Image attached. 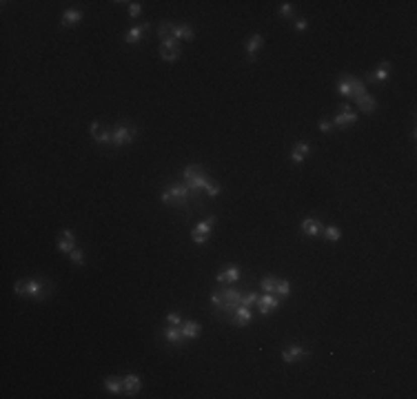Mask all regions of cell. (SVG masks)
Segmentation results:
<instances>
[{"label": "cell", "mask_w": 417, "mask_h": 399, "mask_svg": "<svg viewBox=\"0 0 417 399\" xmlns=\"http://www.w3.org/2000/svg\"><path fill=\"white\" fill-rule=\"evenodd\" d=\"M242 293L237 289H218L211 295V304L218 308V313L224 315H233L237 306H242Z\"/></svg>", "instance_id": "cell-1"}, {"label": "cell", "mask_w": 417, "mask_h": 399, "mask_svg": "<svg viewBox=\"0 0 417 399\" xmlns=\"http://www.w3.org/2000/svg\"><path fill=\"white\" fill-rule=\"evenodd\" d=\"M182 176H185V182H187V187L191 189L193 198H196L200 191H204V187L209 184V178L204 176V171H202V166L200 164H187Z\"/></svg>", "instance_id": "cell-2"}, {"label": "cell", "mask_w": 417, "mask_h": 399, "mask_svg": "<svg viewBox=\"0 0 417 399\" xmlns=\"http://www.w3.org/2000/svg\"><path fill=\"white\" fill-rule=\"evenodd\" d=\"M189 195H191V189L187 187V182H180V184H171L169 189L160 195V202L162 204H187Z\"/></svg>", "instance_id": "cell-3"}, {"label": "cell", "mask_w": 417, "mask_h": 399, "mask_svg": "<svg viewBox=\"0 0 417 399\" xmlns=\"http://www.w3.org/2000/svg\"><path fill=\"white\" fill-rule=\"evenodd\" d=\"M138 136V129L131 125H115L111 129V144L113 147H125V144H131Z\"/></svg>", "instance_id": "cell-4"}, {"label": "cell", "mask_w": 417, "mask_h": 399, "mask_svg": "<svg viewBox=\"0 0 417 399\" xmlns=\"http://www.w3.org/2000/svg\"><path fill=\"white\" fill-rule=\"evenodd\" d=\"M49 293H51V291L47 289V282H44V279H40V277H29V279H25V295H29L31 300L42 302Z\"/></svg>", "instance_id": "cell-5"}, {"label": "cell", "mask_w": 417, "mask_h": 399, "mask_svg": "<svg viewBox=\"0 0 417 399\" xmlns=\"http://www.w3.org/2000/svg\"><path fill=\"white\" fill-rule=\"evenodd\" d=\"M160 58L164 60V63H175L177 58H180V40L177 38H166V40H160V49H158Z\"/></svg>", "instance_id": "cell-6"}, {"label": "cell", "mask_w": 417, "mask_h": 399, "mask_svg": "<svg viewBox=\"0 0 417 399\" xmlns=\"http://www.w3.org/2000/svg\"><path fill=\"white\" fill-rule=\"evenodd\" d=\"M213 224H215V215H209L207 220H202V222H200L198 226L191 231V240L196 242V244H204V242L209 240V235H211V229H213Z\"/></svg>", "instance_id": "cell-7"}, {"label": "cell", "mask_w": 417, "mask_h": 399, "mask_svg": "<svg viewBox=\"0 0 417 399\" xmlns=\"http://www.w3.org/2000/svg\"><path fill=\"white\" fill-rule=\"evenodd\" d=\"M240 266L237 264H229V266H222L220 273L215 275V279H218L220 284H235L237 279H240Z\"/></svg>", "instance_id": "cell-8"}, {"label": "cell", "mask_w": 417, "mask_h": 399, "mask_svg": "<svg viewBox=\"0 0 417 399\" xmlns=\"http://www.w3.org/2000/svg\"><path fill=\"white\" fill-rule=\"evenodd\" d=\"M358 122V113L351 109V104H342V111L335 116L333 125L335 127H348V125H355Z\"/></svg>", "instance_id": "cell-9"}, {"label": "cell", "mask_w": 417, "mask_h": 399, "mask_svg": "<svg viewBox=\"0 0 417 399\" xmlns=\"http://www.w3.org/2000/svg\"><path fill=\"white\" fill-rule=\"evenodd\" d=\"M258 308L262 315H269V313H273L280 308V300L273 295V293H264L262 297H258Z\"/></svg>", "instance_id": "cell-10"}, {"label": "cell", "mask_w": 417, "mask_h": 399, "mask_svg": "<svg viewBox=\"0 0 417 399\" xmlns=\"http://www.w3.org/2000/svg\"><path fill=\"white\" fill-rule=\"evenodd\" d=\"M307 355H309V351L304 346H300V344H293V346H288L286 351H282L284 364H295V362H300V359H304Z\"/></svg>", "instance_id": "cell-11"}, {"label": "cell", "mask_w": 417, "mask_h": 399, "mask_svg": "<svg viewBox=\"0 0 417 399\" xmlns=\"http://www.w3.org/2000/svg\"><path fill=\"white\" fill-rule=\"evenodd\" d=\"M89 133H91V138L96 140L98 144H111V129L107 131L100 122H91V127H89Z\"/></svg>", "instance_id": "cell-12"}, {"label": "cell", "mask_w": 417, "mask_h": 399, "mask_svg": "<svg viewBox=\"0 0 417 399\" xmlns=\"http://www.w3.org/2000/svg\"><path fill=\"white\" fill-rule=\"evenodd\" d=\"M149 29H151V22H142V25H138V27H131V29L127 31V36H125V42L127 44H138L142 40L144 31H149Z\"/></svg>", "instance_id": "cell-13"}, {"label": "cell", "mask_w": 417, "mask_h": 399, "mask_svg": "<svg viewBox=\"0 0 417 399\" xmlns=\"http://www.w3.org/2000/svg\"><path fill=\"white\" fill-rule=\"evenodd\" d=\"M262 44H264V38L260 36V33H253V36L247 40V60L249 63H253L255 60V55H258V51L262 49Z\"/></svg>", "instance_id": "cell-14"}, {"label": "cell", "mask_w": 417, "mask_h": 399, "mask_svg": "<svg viewBox=\"0 0 417 399\" xmlns=\"http://www.w3.org/2000/svg\"><path fill=\"white\" fill-rule=\"evenodd\" d=\"M302 233L307 235V238H320L322 235V222L318 217H307V220L302 222Z\"/></svg>", "instance_id": "cell-15"}, {"label": "cell", "mask_w": 417, "mask_h": 399, "mask_svg": "<svg viewBox=\"0 0 417 399\" xmlns=\"http://www.w3.org/2000/svg\"><path fill=\"white\" fill-rule=\"evenodd\" d=\"M388 78H391V65H388V63H382L375 71H371L366 80H369V82H386Z\"/></svg>", "instance_id": "cell-16"}, {"label": "cell", "mask_w": 417, "mask_h": 399, "mask_svg": "<svg viewBox=\"0 0 417 399\" xmlns=\"http://www.w3.org/2000/svg\"><path fill=\"white\" fill-rule=\"evenodd\" d=\"M311 153V144L309 142H295L293 144V151H291V160L295 162V164H302L304 158Z\"/></svg>", "instance_id": "cell-17"}, {"label": "cell", "mask_w": 417, "mask_h": 399, "mask_svg": "<svg viewBox=\"0 0 417 399\" xmlns=\"http://www.w3.org/2000/svg\"><path fill=\"white\" fill-rule=\"evenodd\" d=\"M231 317H233V324H235V326H249L253 315H251V308H249V306H237L235 313H233Z\"/></svg>", "instance_id": "cell-18"}, {"label": "cell", "mask_w": 417, "mask_h": 399, "mask_svg": "<svg viewBox=\"0 0 417 399\" xmlns=\"http://www.w3.org/2000/svg\"><path fill=\"white\" fill-rule=\"evenodd\" d=\"M180 330H182V335H185V339H196V337H200V333H202V326H200L198 322H182L180 324Z\"/></svg>", "instance_id": "cell-19"}, {"label": "cell", "mask_w": 417, "mask_h": 399, "mask_svg": "<svg viewBox=\"0 0 417 399\" xmlns=\"http://www.w3.org/2000/svg\"><path fill=\"white\" fill-rule=\"evenodd\" d=\"M122 384H125V392L127 395H138L142 388V381L138 375H127L125 379H122Z\"/></svg>", "instance_id": "cell-20"}, {"label": "cell", "mask_w": 417, "mask_h": 399, "mask_svg": "<svg viewBox=\"0 0 417 399\" xmlns=\"http://www.w3.org/2000/svg\"><path fill=\"white\" fill-rule=\"evenodd\" d=\"M82 20V11L80 9H67L60 18V25L63 27H76L78 22Z\"/></svg>", "instance_id": "cell-21"}, {"label": "cell", "mask_w": 417, "mask_h": 399, "mask_svg": "<svg viewBox=\"0 0 417 399\" xmlns=\"http://www.w3.org/2000/svg\"><path fill=\"white\" fill-rule=\"evenodd\" d=\"M58 249L63 253H71L76 249V238L71 231H63L60 233V240H58Z\"/></svg>", "instance_id": "cell-22"}, {"label": "cell", "mask_w": 417, "mask_h": 399, "mask_svg": "<svg viewBox=\"0 0 417 399\" xmlns=\"http://www.w3.org/2000/svg\"><path fill=\"white\" fill-rule=\"evenodd\" d=\"M164 337H166V341H171V344H182L185 341V335H182V330H180V326H166L164 328Z\"/></svg>", "instance_id": "cell-23"}, {"label": "cell", "mask_w": 417, "mask_h": 399, "mask_svg": "<svg viewBox=\"0 0 417 399\" xmlns=\"http://www.w3.org/2000/svg\"><path fill=\"white\" fill-rule=\"evenodd\" d=\"M358 106H360V111H364V113H373V111L377 109V100L373 98V95L364 93L362 98H358Z\"/></svg>", "instance_id": "cell-24"}, {"label": "cell", "mask_w": 417, "mask_h": 399, "mask_svg": "<svg viewBox=\"0 0 417 399\" xmlns=\"http://www.w3.org/2000/svg\"><path fill=\"white\" fill-rule=\"evenodd\" d=\"M366 93V87H364V82L362 80H358V78H353L351 76V89H348V98H362V95Z\"/></svg>", "instance_id": "cell-25"}, {"label": "cell", "mask_w": 417, "mask_h": 399, "mask_svg": "<svg viewBox=\"0 0 417 399\" xmlns=\"http://www.w3.org/2000/svg\"><path fill=\"white\" fill-rule=\"evenodd\" d=\"M173 38H177V40H193L196 33H193V29H191V27H187V25H175Z\"/></svg>", "instance_id": "cell-26"}, {"label": "cell", "mask_w": 417, "mask_h": 399, "mask_svg": "<svg viewBox=\"0 0 417 399\" xmlns=\"http://www.w3.org/2000/svg\"><path fill=\"white\" fill-rule=\"evenodd\" d=\"M277 282H280V279H277L275 275H266V277H262V279H260V289H262L264 293H273V295H275Z\"/></svg>", "instance_id": "cell-27"}, {"label": "cell", "mask_w": 417, "mask_h": 399, "mask_svg": "<svg viewBox=\"0 0 417 399\" xmlns=\"http://www.w3.org/2000/svg\"><path fill=\"white\" fill-rule=\"evenodd\" d=\"M104 388L113 392V395H120V392H125V384L120 381V377H107L104 379Z\"/></svg>", "instance_id": "cell-28"}, {"label": "cell", "mask_w": 417, "mask_h": 399, "mask_svg": "<svg viewBox=\"0 0 417 399\" xmlns=\"http://www.w3.org/2000/svg\"><path fill=\"white\" fill-rule=\"evenodd\" d=\"M173 29H175L173 22H169V20L160 22V25H158V38H160V40H166V38L173 36Z\"/></svg>", "instance_id": "cell-29"}, {"label": "cell", "mask_w": 417, "mask_h": 399, "mask_svg": "<svg viewBox=\"0 0 417 399\" xmlns=\"http://www.w3.org/2000/svg\"><path fill=\"white\" fill-rule=\"evenodd\" d=\"M322 233H324V238L329 242H340L342 238V231L337 226H326V229H322Z\"/></svg>", "instance_id": "cell-30"}, {"label": "cell", "mask_w": 417, "mask_h": 399, "mask_svg": "<svg viewBox=\"0 0 417 399\" xmlns=\"http://www.w3.org/2000/svg\"><path fill=\"white\" fill-rule=\"evenodd\" d=\"M348 89H351V76L344 74L340 78V82H337V91H340V95H344V98H348Z\"/></svg>", "instance_id": "cell-31"}, {"label": "cell", "mask_w": 417, "mask_h": 399, "mask_svg": "<svg viewBox=\"0 0 417 399\" xmlns=\"http://www.w3.org/2000/svg\"><path fill=\"white\" fill-rule=\"evenodd\" d=\"M220 191H222V187L218 182H213V180H209V184L204 187V193L209 195V198H215V195H220Z\"/></svg>", "instance_id": "cell-32"}, {"label": "cell", "mask_w": 417, "mask_h": 399, "mask_svg": "<svg viewBox=\"0 0 417 399\" xmlns=\"http://www.w3.org/2000/svg\"><path fill=\"white\" fill-rule=\"evenodd\" d=\"M69 257H71V262L74 264H78V266H82V264H85V253H82L80 249H74L69 253Z\"/></svg>", "instance_id": "cell-33"}, {"label": "cell", "mask_w": 417, "mask_h": 399, "mask_svg": "<svg viewBox=\"0 0 417 399\" xmlns=\"http://www.w3.org/2000/svg\"><path fill=\"white\" fill-rule=\"evenodd\" d=\"M275 293H277V295H282V297H286L288 293H291V284H288L286 279H282V282H277V289H275Z\"/></svg>", "instance_id": "cell-34"}, {"label": "cell", "mask_w": 417, "mask_h": 399, "mask_svg": "<svg viewBox=\"0 0 417 399\" xmlns=\"http://www.w3.org/2000/svg\"><path fill=\"white\" fill-rule=\"evenodd\" d=\"M258 293H249V295H244L242 297V306H253V304H258Z\"/></svg>", "instance_id": "cell-35"}, {"label": "cell", "mask_w": 417, "mask_h": 399, "mask_svg": "<svg viewBox=\"0 0 417 399\" xmlns=\"http://www.w3.org/2000/svg\"><path fill=\"white\" fill-rule=\"evenodd\" d=\"M140 14H142L140 3H129V16H131V18H138Z\"/></svg>", "instance_id": "cell-36"}, {"label": "cell", "mask_w": 417, "mask_h": 399, "mask_svg": "<svg viewBox=\"0 0 417 399\" xmlns=\"http://www.w3.org/2000/svg\"><path fill=\"white\" fill-rule=\"evenodd\" d=\"M291 11H293V5H291V3H282V5H280V9H277V14L284 16V18H286V16H291Z\"/></svg>", "instance_id": "cell-37"}, {"label": "cell", "mask_w": 417, "mask_h": 399, "mask_svg": "<svg viewBox=\"0 0 417 399\" xmlns=\"http://www.w3.org/2000/svg\"><path fill=\"white\" fill-rule=\"evenodd\" d=\"M166 324H171V326H180V324H182V317L177 315V313H169V315H166Z\"/></svg>", "instance_id": "cell-38"}, {"label": "cell", "mask_w": 417, "mask_h": 399, "mask_svg": "<svg viewBox=\"0 0 417 399\" xmlns=\"http://www.w3.org/2000/svg\"><path fill=\"white\" fill-rule=\"evenodd\" d=\"M307 27H309L307 18H295V22H293V29H295V31H304Z\"/></svg>", "instance_id": "cell-39"}, {"label": "cell", "mask_w": 417, "mask_h": 399, "mask_svg": "<svg viewBox=\"0 0 417 399\" xmlns=\"http://www.w3.org/2000/svg\"><path fill=\"white\" fill-rule=\"evenodd\" d=\"M331 129H333V122H331V120H320V131H322V133H329Z\"/></svg>", "instance_id": "cell-40"}, {"label": "cell", "mask_w": 417, "mask_h": 399, "mask_svg": "<svg viewBox=\"0 0 417 399\" xmlns=\"http://www.w3.org/2000/svg\"><path fill=\"white\" fill-rule=\"evenodd\" d=\"M14 293L16 295H25V279H20V282L14 284Z\"/></svg>", "instance_id": "cell-41"}]
</instances>
